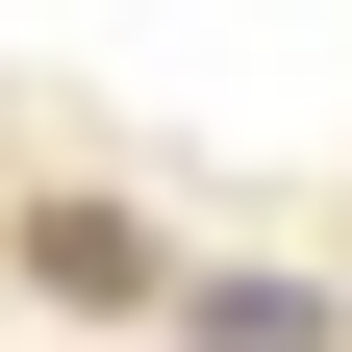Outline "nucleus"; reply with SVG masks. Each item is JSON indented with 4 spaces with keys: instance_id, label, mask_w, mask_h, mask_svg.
<instances>
[{
    "instance_id": "f03ea898",
    "label": "nucleus",
    "mask_w": 352,
    "mask_h": 352,
    "mask_svg": "<svg viewBox=\"0 0 352 352\" xmlns=\"http://www.w3.org/2000/svg\"><path fill=\"white\" fill-rule=\"evenodd\" d=\"M201 352H327V302H277V277H227V302H201Z\"/></svg>"
},
{
    "instance_id": "f257e3e1",
    "label": "nucleus",
    "mask_w": 352,
    "mask_h": 352,
    "mask_svg": "<svg viewBox=\"0 0 352 352\" xmlns=\"http://www.w3.org/2000/svg\"><path fill=\"white\" fill-rule=\"evenodd\" d=\"M25 277H51V302H151V227H126V201H51Z\"/></svg>"
}]
</instances>
